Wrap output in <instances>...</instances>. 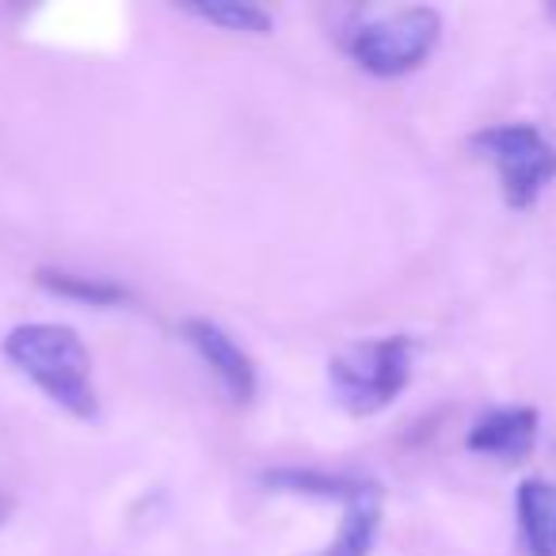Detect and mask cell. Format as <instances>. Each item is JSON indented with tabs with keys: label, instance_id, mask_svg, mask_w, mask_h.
I'll use <instances>...</instances> for the list:
<instances>
[{
	"label": "cell",
	"instance_id": "cell-7",
	"mask_svg": "<svg viewBox=\"0 0 556 556\" xmlns=\"http://www.w3.org/2000/svg\"><path fill=\"white\" fill-rule=\"evenodd\" d=\"M518 538L526 556H556V480L526 477L515 492Z\"/></svg>",
	"mask_w": 556,
	"mask_h": 556
},
{
	"label": "cell",
	"instance_id": "cell-1",
	"mask_svg": "<svg viewBox=\"0 0 556 556\" xmlns=\"http://www.w3.org/2000/svg\"><path fill=\"white\" fill-rule=\"evenodd\" d=\"M4 358L35 381L50 401L73 419L92 424L100 416V396L92 381V355L70 325H16L4 336Z\"/></svg>",
	"mask_w": 556,
	"mask_h": 556
},
{
	"label": "cell",
	"instance_id": "cell-13",
	"mask_svg": "<svg viewBox=\"0 0 556 556\" xmlns=\"http://www.w3.org/2000/svg\"><path fill=\"white\" fill-rule=\"evenodd\" d=\"M553 12H556V9H553Z\"/></svg>",
	"mask_w": 556,
	"mask_h": 556
},
{
	"label": "cell",
	"instance_id": "cell-2",
	"mask_svg": "<svg viewBox=\"0 0 556 556\" xmlns=\"http://www.w3.org/2000/svg\"><path fill=\"white\" fill-rule=\"evenodd\" d=\"M412 336H381V340L348 343L328 363L332 393L351 416H378L386 412L412 381Z\"/></svg>",
	"mask_w": 556,
	"mask_h": 556
},
{
	"label": "cell",
	"instance_id": "cell-5",
	"mask_svg": "<svg viewBox=\"0 0 556 556\" xmlns=\"http://www.w3.org/2000/svg\"><path fill=\"white\" fill-rule=\"evenodd\" d=\"M184 340L194 348V355L214 370V378L222 381V389L229 393L232 404H252L255 396V366L248 358V351L225 332L222 325L206 317L184 320Z\"/></svg>",
	"mask_w": 556,
	"mask_h": 556
},
{
	"label": "cell",
	"instance_id": "cell-6",
	"mask_svg": "<svg viewBox=\"0 0 556 556\" xmlns=\"http://www.w3.org/2000/svg\"><path fill=\"white\" fill-rule=\"evenodd\" d=\"M541 431V412L526 408V404H507V408H492L469 427L465 446L480 457H495V462L518 465L533 454Z\"/></svg>",
	"mask_w": 556,
	"mask_h": 556
},
{
	"label": "cell",
	"instance_id": "cell-11",
	"mask_svg": "<svg viewBox=\"0 0 556 556\" xmlns=\"http://www.w3.org/2000/svg\"><path fill=\"white\" fill-rule=\"evenodd\" d=\"M187 12L202 24L237 35H270V27H275L270 12H263L260 4H244V0H206V4H187Z\"/></svg>",
	"mask_w": 556,
	"mask_h": 556
},
{
	"label": "cell",
	"instance_id": "cell-10",
	"mask_svg": "<svg viewBox=\"0 0 556 556\" xmlns=\"http://www.w3.org/2000/svg\"><path fill=\"white\" fill-rule=\"evenodd\" d=\"M263 484H267L270 492L348 503L351 495L363 488V477H343V472H317V469H270V472H263Z\"/></svg>",
	"mask_w": 556,
	"mask_h": 556
},
{
	"label": "cell",
	"instance_id": "cell-4",
	"mask_svg": "<svg viewBox=\"0 0 556 556\" xmlns=\"http://www.w3.org/2000/svg\"><path fill=\"white\" fill-rule=\"evenodd\" d=\"M469 149L500 172V191L510 210H530L556 179V149L530 123H495L469 138Z\"/></svg>",
	"mask_w": 556,
	"mask_h": 556
},
{
	"label": "cell",
	"instance_id": "cell-9",
	"mask_svg": "<svg viewBox=\"0 0 556 556\" xmlns=\"http://www.w3.org/2000/svg\"><path fill=\"white\" fill-rule=\"evenodd\" d=\"M39 287L50 294L65 298V302H80V305H96V309H111V305L130 302V290L111 282V278H96V275H77V270H50L42 267Z\"/></svg>",
	"mask_w": 556,
	"mask_h": 556
},
{
	"label": "cell",
	"instance_id": "cell-3",
	"mask_svg": "<svg viewBox=\"0 0 556 556\" xmlns=\"http://www.w3.org/2000/svg\"><path fill=\"white\" fill-rule=\"evenodd\" d=\"M442 39V16L427 4L416 9H396L386 16L363 20L351 31L348 50L370 77L393 80L416 73L434 54Z\"/></svg>",
	"mask_w": 556,
	"mask_h": 556
},
{
	"label": "cell",
	"instance_id": "cell-8",
	"mask_svg": "<svg viewBox=\"0 0 556 556\" xmlns=\"http://www.w3.org/2000/svg\"><path fill=\"white\" fill-rule=\"evenodd\" d=\"M381 530V484L363 480L355 495L343 503V522L336 541L320 556H370Z\"/></svg>",
	"mask_w": 556,
	"mask_h": 556
},
{
	"label": "cell",
	"instance_id": "cell-12",
	"mask_svg": "<svg viewBox=\"0 0 556 556\" xmlns=\"http://www.w3.org/2000/svg\"><path fill=\"white\" fill-rule=\"evenodd\" d=\"M12 507H16V500H12V495H9V492H4V488H0V526L9 522Z\"/></svg>",
	"mask_w": 556,
	"mask_h": 556
}]
</instances>
